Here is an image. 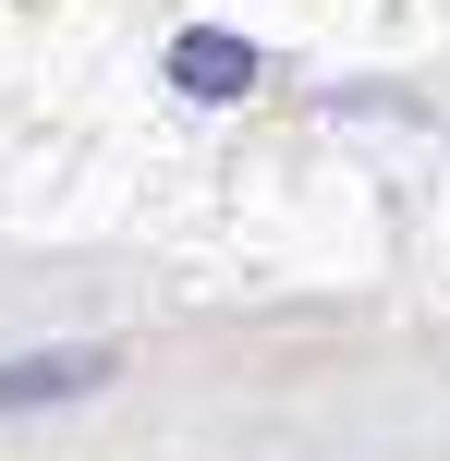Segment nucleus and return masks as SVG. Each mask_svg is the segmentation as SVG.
Listing matches in <instances>:
<instances>
[{
  "mask_svg": "<svg viewBox=\"0 0 450 461\" xmlns=\"http://www.w3.org/2000/svg\"><path fill=\"white\" fill-rule=\"evenodd\" d=\"M110 389V352L97 340H49V352H0V413H49V401Z\"/></svg>",
  "mask_w": 450,
  "mask_h": 461,
  "instance_id": "1",
  "label": "nucleus"
},
{
  "mask_svg": "<svg viewBox=\"0 0 450 461\" xmlns=\"http://www.w3.org/2000/svg\"><path fill=\"white\" fill-rule=\"evenodd\" d=\"M170 86L207 97V110H232V97L256 86V37H232V24H183V37H170Z\"/></svg>",
  "mask_w": 450,
  "mask_h": 461,
  "instance_id": "2",
  "label": "nucleus"
}]
</instances>
